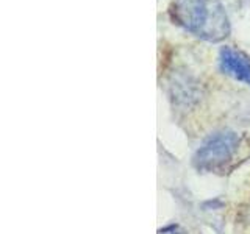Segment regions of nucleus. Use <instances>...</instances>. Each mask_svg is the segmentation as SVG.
Instances as JSON below:
<instances>
[{
	"label": "nucleus",
	"instance_id": "nucleus-1",
	"mask_svg": "<svg viewBox=\"0 0 250 234\" xmlns=\"http://www.w3.org/2000/svg\"><path fill=\"white\" fill-rule=\"evenodd\" d=\"M170 19L189 33L207 41H222L230 33V23L219 0H174Z\"/></svg>",
	"mask_w": 250,
	"mask_h": 234
},
{
	"label": "nucleus",
	"instance_id": "nucleus-2",
	"mask_svg": "<svg viewBox=\"0 0 250 234\" xmlns=\"http://www.w3.org/2000/svg\"><path fill=\"white\" fill-rule=\"evenodd\" d=\"M234 145H236V136L233 133H216L200 147L195 161L202 167L214 166V164H219L229 158Z\"/></svg>",
	"mask_w": 250,
	"mask_h": 234
},
{
	"label": "nucleus",
	"instance_id": "nucleus-3",
	"mask_svg": "<svg viewBox=\"0 0 250 234\" xmlns=\"http://www.w3.org/2000/svg\"><path fill=\"white\" fill-rule=\"evenodd\" d=\"M221 69L225 74L250 86V59L239 50L225 47L221 50Z\"/></svg>",
	"mask_w": 250,
	"mask_h": 234
}]
</instances>
